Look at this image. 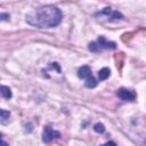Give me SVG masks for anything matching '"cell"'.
I'll return each mask as SVG.
<instances>
[{
  "instance_id": "obj_1",
  "label": "cell",
  "mask_w": 146,
  "mask_h": 146,
  "mask_svg": "<svg viewBox=\"0 0 146 146\" xmlns=\"http://www.w3.org/2000/svg\"><path fill=\"white\" fill-rule=\"evenodd\" d=\"M62 18H63L62 11L57 7L51 5H47L33 9L26 15V22L30 25L40 29L55 27L62 22Z\"/></svg>"
},
{
  "instance_id": "obj_2",
  "label": "cell",
  "mask_w": 146,
  "mask_h": 146,
  "mask_svg": "<svg viewBox=\"0 0 146 146\" xmlns=\"http://www.w3.org/2000/svg\"><path fill=\"white\" fill-rule=\"evenodd\" d=\"M96 16L97 17H105L108 21H119V19H122L123 18V15L121 13L115 11V10H112L110 7L104 8L102 11H99L98 14H96Z\"/></svg>"
},
{
  "instance_id": "obj_3",
  "label": "cell",
  "mask_w": 146,
  "mask_h": 146,
  "mask_svg": "<svg viewBox=\"0 0 146 146\" xmlns=\"http://www.w3.org/2000/svg\"><path fill=\"white\" fill-rule=\"evenodd\" d=\"M59 137H60V133L58 131L52 130L50 127H44L43 132H42V140L44 143H50L52 139L59 138Z\"/></svg>"
},
{
  "instance_id": "obj_4",
  "label": "cell",
  "mask_w": 146,
  "mask_h": 146,
  "mask_svg": "<svg viewBox=\"0 0 146 146\" xmlns=\"http://www.w3.org/2000/svg\"><path fill=\"white\" fill-rule=\"evenodd\" d=\"M116 95L119 96V98H121L122 100H133L136 98V95L133 91L131 90H128L125 88H121L117 90Z\"/></svg>"
},
{
  "instance_id": "obj_5",
  "label": "cell",
  "mask_w": 146,
  "mask_h": 146,
  "mask_svg": "<svg viewBox=\"0 0 146 146\" xmlns=\"http://www.w3.org/2000/svg\"><path fill=\"white\" fill-rule=\"evenodd\" d=\"M97 44L99 48H103V49H114L116 47L115 42H111V41H107L104 36H99L98 38V41H97Z\"/></svg>"
},
{
  "instance_id": "obj_6",
  "label": "cell",
  "mask_w": 146,
  "mask_h": 146,
  "mask_svg": "<svg viewBox=\"0 0 146 146\" xmlns=\"http://www.w3.org/2000/svg\"><path fill=\"white\" fill-rule=\"evenodd\" d=\"M78 75H79V78L84 79V80H87V79H89V78L92 76V74H91V70H90V67L87 66V65L81 66V67L79 68V71H78Z\"/></svg>"
},
{
  "instance_id": "obj_7",
  "label": "cell",
  "mask_w": 146,
  "mask_h": 146,
  "mask_svg": "<svg viewBox=\"0 0 146 146\" xmlns=\"http://www.w3.org/2000/svg\"><path fill=\"white\" fill-rule=\"evenodd\" d=\"M110 74H111L110 68L104 67V68H102V70L98 72V78H99L100 81H104V80H106V79L110 76Z\"/></svg>"
},
{
  "instance_id": "obj_8",
  "label": "cell",
  "mask_w": 146,
  "mask_h": 146,
  "mask_svg": "<svg viewBox=\"0 0 146 146\" xmlns=\"http://www.w3.org/2000/svg\"><path fill=\"white\" fill-rule=\"evenodd\" d=\"M0 94H1L6 99L11 98V90H10V88H9V87L0 86Z\"/></svg>"
},
{
  "instance_id": "obj_9",
  "label": "cell",
  "mask_w": 146,
  "mask_h": 146,
  "mask_svg": "<svg viewBox=\"0 0 146 146\" xmlns=\"http://www.w3.org/2000/svg\"><path fill=\"white\" fill-rule=\"evenodd\" d=\"M84 84H86L87 88H95L97 86V81H96V79L94 76H91V78H89V79L86 80Z\"/></svg>"
},
{
  "instance_id": "obj_10",
  "label": "cell",
  "mask_w": 146,
  "mask_h": 146,
  "mask_svg": "<svg viewBox=\"0 0 146 146\" xmlns=\"http://www.w3.org/2000/svg\"><path fill=\"white\" fill-rule=\"evenodd\" d=\"M94 130H95L96 132H98V133H103V132L105 131V125H104L103 123L98 122V123H96V124L94 125Z\"/></svg>"
},
{
  "instance_id": "obj_11",
  "label": "cell",
  "mask_w": 146,
  "mask_h": 146,
  "mask_svg": "<svg viewBox=\"0 0 146 146\" xmlns=\"http://www.w3.org/2000/svg\"><path fill=\"white\" fill-rule=\"evenodd\" d=\"M89 50L90 51H92V52H98L99 51V47H98V44H97V42H91V43H89Z\"/></svg>"
},
{
  "instance_id": "obj_12",
  "label": "cell",
  "mask_w": 146,
  "mask_h": 146,
  "mask_svg": "<svg viewBox=\"0 0 146 146\" xmlns=\"http://www.w3.org/2000/svg\"><path fill=\"white\" fill-rule=\"evenodd\" d=\"M9 115H10V113H9L8 111H6V110H1V108H0V119H8Z\"/></svg>"
},
{
  "instance_id": "obj_13",
  "label": "cell",
  "mask_w": 146,
  "mask_h": 146,
  "mask_svg": "<svg viewBox=\"0 0 146 146\" xmlns=\"http://www.w3.org/2000/svg\"><path fill=\"white\" fill-rule=\"evenodd\" d=\"M8 19H9V15L7 13L0 14V21H8Z\"/></svg>"
},
{
  "instance_id": "obj_14",
  "label": "cell",
  "mask_w": 146,
  "mask_h": 146,
  "mask_svg": "<svg viewBox=\"0 0 146 146\" xmlns=\"http://www.w3.org/2000/svg\"><path fill=\"white\" fill-rule=\"evenodd\" d=\"M0 146H9L8 143H6L3 139H2V135L0 133Z\"/></svg>"
},
{
  "instance_id": "obj_15",
  "label": "cell",
  "mask_w": 146,
  "mask_h": 146,
  "mask_svg": "<svg viewBox=\"0 0 146 146\" xmlns=\"http://www.w3.org/2000/svg\"><path fill=\"white\" fill-rule=\"evenodd\" d=\"M102 146H116V144H115L114 141H107V143H105V144L102 145Z\"/></svg>"
}]
</instances>
